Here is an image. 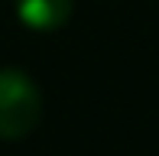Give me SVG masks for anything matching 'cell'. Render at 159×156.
<instances>
[{
  "mask_svg": "<svg viewBox=\"0 0 159 156\" xmlns=\"http://www.w3.org/2000/svg\"><path fill=\"white\" fill-rule=\"evenodd\" d=\"M42 114V94L30 75L16 68L0 72V137L20 140L36 127Z\"/></svg>",
  "mask_w": 159,
  "mask_h": 156,
  "instance_id": "cell-1",
  "label": "cell"
},
{
  "mask_svg": "<svg viewBox=\"0 0 159 156\" xmlns=\"http://www.w3.org/2000/svg\"><path fill=\"white\" fill-rule=\"evenodd\" d=\"M16 16L36 33H52L71 16V0H16Z\"/></svg>",
  "mask_w": 159,
  "mask_h": 156,
  "instance_id": "cell-2",
  "label": "cell"
}]
</instances>
